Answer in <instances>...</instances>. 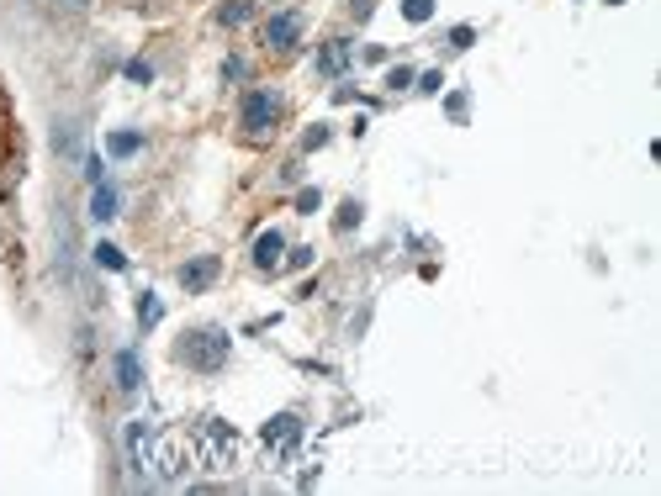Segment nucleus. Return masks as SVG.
I'll return each instance as SVG.
<instances>
[{"mask_svg":"<svg viewBox=\"0 0 661 496\" xmlns=\"http://www.w3.org/2000/svg\"><path fill=\"white\" fill-rule=\"evenodd\" d=\"M228 349H233V343H228V332L223 328H191L175 354H181V365H191V370L217 375V370L228 365Z\"/></svg>","mask_w":661,"mask_h":496,"instance_id":"nucleus-1","label":"nucleus"},{"mask_svg":"<svg viewBox=\"0 0 661 496\" xmlns=\"http://www.w3.org/2000/svg\"><path fill=\"white\" fill-rule=\"evenodd\" d=\"M196 459H201L207 470H228V465L239 459V433H233L223 417H207V423L196 428Z\"/></svg>","mask_w":661,"mask_h":496,"instance_id":"nucleus-2","label":"nucleus"},{"mask_svg":"<svg viewBox=\"0 0 661 496\" xmlns=\"http://www.w3.org/2000/svg\"><path fill=\"white\" fill-rule=\"evenodd\" d=\"M275 122H281V96H275V90H249V96H243L239 127L249 132V138H270Z\"/></svg>","mask_w":661,"mask_h":496,"instance_id":"nucleus-3","label":"nucleus"},{"mask_svg":"<svg viewBox=\"0 0 661 496\" xmlns=\"http://www.w3.org/2000/svg\"><path fill=\"white\" fill-rule=\"evenodd\" d=\"M259 439H265V449H270V454H292V449L301 443V417H297V412H281V417H270Z\"/></svg>","mask_w":661,"mask_h":496,"instance_id":"nucleus-4","label":"nucleus"},{"mask_svg":"<svg viewBox=\"0 0 661 496\" xmlns=\"http://www.w3.org/2000/svg\"><path fill=\"white\" fill-rule=\"evenodd\" d=\"M297 38H301V16H297V11H281V16H270V21H265V43H270L275 54L297 48Z\"/></svg>","mask_w":661,"mask_h":496,"instance_id":"nucleus-5","label":"nucleus"},{"mask_svg":"<svg viewBox=\"0 0 661 496\" xmlns=\"http://www.w3.org/2000/svg\"><path fill=\"white\" fill-rule=\"evenodd\" d=\"M212 280H217V259H212V254H201V259L181 265V285H185V290H207Z\"/></svg>","mask_w":661,"mask_h":496,"instance_id":"nucleus-6","label":"nucleus"},{"mask_svg":"<svg viewBox=\"0 0 661 496\" xmlns=\"http://www.w3.org/2000/svg\"><path fill=\"white\" fill-rule=\"evenodd\" d=\"M281 254H286V238H281L275 227H270V232H259V243H254V265H259V270H275V265H281Z\"/></svg>","mask_w":661,"mask_h":496,"instance_id":"nucleus-7","label":"nucleus"},{"mask_svg":"<svg viewBox=\"0 0 661 496\" xmlns=\"http://www.w3.org/2000/svg\"><path fill=\"white\" fill-rule=\"evenodd\" d=\"M127 454H132V465L138 470H148V423H127Z\"/></svg>","mask_w":661,"mask_h":496,"instance_id":"nucleus-8","label":"nucleus"},{"mask_svg":"<svg viewBox=\"0 0 661 496\" xmlns=\"http://www.w3.org/2000/svg\"><path fill=\"white\" fill-rule=\"evenodd\" d=\"M138 386H143V370H138V354H132V349H122V354H117V391H127V396H132Z\"/></svg>","mask_w":661,"mask_h":496,"instance_id":"nucleus-9","label":"nucleus"},{"mask_svg":"<svg viewBox=\"0 0 661 496\" xmlns=\"http://www.w3.org/2000/svg\"><path fill=\"white\" fill-rule=\"evenodd\" d=\"M350 54H355V48L339 38V43H328V48L318 54V69H323V74H344V69H350Z\"/></svg>","mask_w":661,"mask_h":496,"instance_id":"nucleus-10","label":"nucleus"},{"mask_svg":"<svg viewBox=\"0 0 661 496\" xmlns=\"http://www.w3.org/2000/svg\"><path fill=\"white\" fill-rule=\"evenodd\" d=\"M90 217H96V222H112V217H117V190H112L106 180H101V185H96V196H90Z\"/></svg>","mask_w":661,"mask_h":496,"instance_id":"nucleus-11","label":"nucleus"},{"mask_svg":"<svg viewBox=\"0 0 661 496\" xmlns=\"http://www.w3.org/2000/svg\"><path fill=\"white\" fill-rule=\"evenodd\" d=\"M138 143H143L138 132H112V143H106V148H112L117 159H127V154H138Z\"/></svg>","mask_w":661,"mask_h":496,"instance_id":"nucleus-12","label":"nucleus"},{"mask_svg":"<svg viewBox=\"0 0 661 496\" xmlns=\"http://www.w3.org/2000/svg\"><path fill=\"white\" fill-rule=\"evenodd\" d=\"M249 16H254V5H249V0H233V5H223V21H228V27H243Z\"/></svg>","mask_w":661,"mask_h":496,"instance_id":"nucleus-13","label":"nucleus"},{"mask_svg":"<svg viewBox=\"0 0 661 496\" xmlns=\"http://www.w3.org/2000/svg\"><path fill=\"white\" fill-rule=\"evenodd\" d=\"M159 317H165V307H159L154 296H143V301H138V323H143V328H154Z\"/></svg>","mask_w":661,"mask_h":496,"instance_id":"nucleus-14","label":"nucleus"},{"mask_svg":"<svg viewBox=\"0 0 661 496\" xmlns=\"http://www.w3.org/2000/svg\"><path fill=\"white\" fill-rule=\"evenodd\" d=\"M96 265H106V270H127L122 248H112V243H101V248H96Z\"/></svg>","mask_w":661,"mask_h":496,"instance_id":"nucleus-15","label":"nucleus"},{"mask_svg":"<svg viewBox=\"0 0 661 496\" xmlns=\"http://www.w3.org/2000/svg\"><path fill=\"white\" fill-rule=\"evenodd\" d=\"M403 16L408 21H428L434 16V0H403Z\"/></svg>","mask_w":661,"mask_h":496,"instance_id":"nucleus-16","label":"nucleus"},{"mask_svg":"<svg viewBox=\"0 0 661 496\" xmlns=\"http://www.w3.org/2000/svg\"><path fill=\"white\" fill-rule=\"evenodd\" d=\"M127 80H138V85H148V80H154V69H148L143 58H132V63H127Z\"/></svg>","mask_w":661,"mask_h":496,"instance_id":"nucleus-17","label":"nucleus"},{"mask_svg":"<svg viewBox=\"0 0 661 496\" xmlns=\"http://www.w3.org/2000/svg\"><path fill=\"white\" fill-rule=\"evenodd\" d=\"M471 38H477L471 27H455V32H450V48H471Z\"/></svg>","mask_w":661,"mask_h":496,"instance_id":"nucleus-18","label":"nucleus"},{"mask_svg":"<svg viewBox=\"0 0 661 496\" xmlns=\"http://www.w3.org/2000/svg\"><path fill=\"white\" fill-rule=\"evenodd\" d=\"M355 222H360V206H355V201H344V212H339V227H355Z\"/></svg>","mask_w":661,"mask_h":496,"instance_id":"nucleus-19","label":"nucleus"},{"mask_svg":"<svg viewBox=\"0 0 661 496\" xmlns=\"http://www.w3.org/2000/svg\"><path fill=\"white\" fill-rule=\"evenodd\" d=\"M386 85H397V90H408V85H413V69H392V80H386Z\"/></svg>","mask_w":661,"mask_h":496,"instance_id":"nucleus-20","label":"nucleus"},{"mask_svg":"<svg viewBox=\"0 0 661 496\" xmlns=\"http://www.w3.org/2000/svg\"><path fill=\"white\" fill-rule=\"evenodd\" d=\"M301 143H307V148H323V143H328V127H312V132H307Z\"/></svg>","mask_w":661,"mask_h":496,"instance_id":"nucleus-21","label":"nucleus"},{"mask_svg":"<svg viewBox=\"0 0 661 496\" xmlns=\"http://www.w3.org/2000/svg\"><path fill=\"white\" fill-rule=\"evenodd\" d=\"M439 85H445V80H439V69H434V74H423V80H419V90H423V96H434Z\"/></svg>","mask_w":661,"mask_h":496,"instance_id":"nucleus-22","label":"nucleus"},{"mask_svg":"<svg viewBox=\"0 0 661 496\" xmlns=\"http://www.w3.org/2000/svg\"><path fill=\"white\" fill-rule=\"evenodd\" d=\"M297 212H318V190H301V196H297Z\"/></svg>","mask_w":661,"mask_h":496,"instance_id":"nucleus-23","label":"nucleus"}]
</instances>
